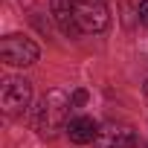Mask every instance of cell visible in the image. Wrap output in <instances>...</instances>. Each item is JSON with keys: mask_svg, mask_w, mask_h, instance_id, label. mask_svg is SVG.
Returning <instances> with one entry per match:
<instances>
[{"mask_svg": "<svg viewBox=\"0 0 148 148\" xmlns=\"http://www.w3.org/2000/svg\"><path fill=\"white\" fill-rule=\"evenodd\" d=\"M70 110H73L70 96H67L64 90H58V87L49 90V93L38 102V108H35V125H38V131H41L44 136H52L55 131L67 128Z\"/></svg>", "mask_w": 148, "mask_h": 148, "instance_id": "6da1fadb", "label": "cell"}, {"mask_svg": "<svg viewBox=\"0 0 148 148\" xmlns=\"http://www.w3.org/2000/svg\"><path fill=\"white\" fill-rule=\"evenodd\" d=\"M73 23H76L79 35L105 32L108 23H110L108 6L102 0H73Z\"/></svg>", "mask_w": 148, "mask_h": 148, "instance_id": "7a4b0ae2", "label": "cell"}, {"mask_svg": "<svg viewBox=\"0 0 148 148\" xmlns=\"http://www.w3.org/2000/svg\"><path fill=\"white\" fill-rule=\"evenodd\" d=\"M38 47L32 38L26 35H6L3 41H0V58H3V64L9 67H29L38 61Z\"/></svg>", "mask_w": 148, "mask_h": 148, "instance_id": "3957f363", "label": "cell"}, {"mask_svg": "<svg viewBox=\"0 0 148 148\" xmlns=\"http://www.w3.org/2000/svg\"><path fill=\"white\" fill-rule=\"evenodd\" d=\"M0 102H3V110L9 116H21L26 113L29 102H32V84L21 76L15 79H6L3 82V90H0Z\"/></svg>", "mask_w": 148, "mask_h": 148, "instance_id": "277c9868", "label": "cell"}, {"mask_svg": "<svg viewBox=\"0 0 148 148\" xmlns=\"http://www.w3.org/2000/svg\"><path fill=\"white\" fill-rule=\"evenodd\" d=\"M136 145V131L125 122H108L99 128L96 148H134Z\"/></svg>", "mask_w": 148, "mask_h": 148, "instance_id": "5b68a950", "label": "cell"}, {"mask_svg": "<svg viewBox=\"0 0 148 148\" xmlns=\"http://www.w3.org/2000/svg\"><path fill=\"white\" fill-rule=\"evenodd\" d=\"M67 136L76 142V145L96 142V136H99V125H96L90 116H76V119L67 122Z\"/></svg>", "mask_w": 148, "mask_h": 148, "instance_id": "8992f818", "label": "cell"}, {"mask_svg": "<svg viewBox=\"0 0 148 148\" xmlns=\"http://www.w3.org/2000/svg\"><path fill=\"white\" fill-rule=\"evenodd\" d=\"M49 12H52V18L64 35L79 38V29L73 23V0H49Z\"/></svg>", "mask_w": 148, "mask_h": 148, "instance_id": "52a82bcc", "label": "cell"}, {"mask_svg": "<svg viewBox=\"0 0 148 148\" xmlns=\"http://www.w3.org/2000/svg\"><path fill=\"white\" fill-rule=\"evenodd\" d=\"M70 102H73V108H82L87 102V90H76V93L70 96Z\"/></svg>", "mask_w": 148, "mask_h": 148, "instance_id": "ba28073f", "label": "cell"}, {"mask_svg": "<svg viewBox=\"0 0 148 148\" xmlns=\"http://www.w3.org/2000/svg\"><path fill=\"white\" fill-rule=\"evenodd\" d=\"M139 21L148 26V0H142V3H139Z\"/></svg>", "mask_w": 148, "mask_h": 148, "instance_id": "9c48e42d", "label": "cell"}, {"mask_svg": "<svg viewBox=\"0 0 148 148\" xmlns=\"http://www.w3.org/2000/svg\"><path fill=\"white\" fill-rule=\"evenodd\" d=\"M145 96H148V82H145Z\"/></svg>", "mask_w": 148, "mask_h": 148, "instance_id": "30bf717a", "label": "cell"}]
</instances>
